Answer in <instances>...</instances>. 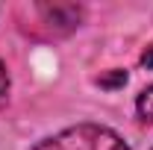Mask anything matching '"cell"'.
Here are the masks:
<instances>
[{"label":"cell","instance_id":"obj_2","mask_svg":"<svg viewBox=\"0 0 153 150\" xmlns=\"http://www.w3.org/2000/svg\"><path fill=\"white\" fill-rule=\"evenodd\" d=\"M38 12L44 15V21L50 27H56L62 33L79 27V18H82V9L79 6H71V3H53V6H38Z\"/></svg>","mask_w":153,"mask_h":150},{"label":"cell","instance_id":"obj_3","mask_svg":"<svg viewBox=\"0 0 153 150\" xmlns=\"http://www.w3.org/2000/svg\"><path fill=\"white\" fill-rule=\"evenodd\" d=\"M135 112H138V118H141V121L153 124V85H150V88H144V91L138 94V100H135Z\"/></svg>","mask_w":153,"mask_h":150},{"label":"cell","instance_id":"obj_1","mask_svg":"<svg viewBox=\"0 0 153 150\" xmlns=\"http://www.w3.org/2000/svg\"><path fill=\"white\" fill-rule=\"evenodd\" d=\"M33 150H130L124 138L109 127L100 124H76L56 132L44 141H38Z\"/></svg>","mask_w":153,"mask_h":150},{"label":"cell","instance_id":"obj_4","mask_svg":"<svg viewBox=\"0 0 153 150\" xmlns=\"http://www.w3.org/2000/svg\"><path fill=\"white\" fill-rule=\"evenodd\" d=\"M97 82H100V85H106V88L124 85V82H127V71H115V74H109V76H97Z\"/></svg>","mask_w":153,"mask_h":150},{"label":"cell","instance_id":"obj_6","mask_svg":"<svg viewBox=\"0 0 153 150\" xmlns=\"http://www.w3.org/2000/svg\"><path fill=\"white\" fill-rule=\"evenodd\" d=\"M141 62H144V65H147V68H153V47H147V53H144V56H141Z\"/></svg>","mask_w":153,"mask_h":150},{"label":"cell","instance_id":"obj_5","mask_svg":"<svg viewBox=\"0 0 153 150\" xmlns=\"http://www.w3.org/2000/svg\"><path fill=\"white\" fill-rule=\"evenodd\" d=\"M6 97H9V74H6V65L0 62V106L6 103Z\"/></svg>","mask_w":153,"mask_h":150}]
</instances>
